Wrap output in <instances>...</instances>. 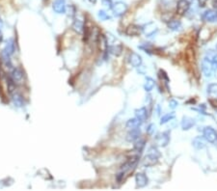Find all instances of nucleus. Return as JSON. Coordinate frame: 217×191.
<instances>
[{
	"instance_id": "f257e3e1",
	"label": "nucleus",
	"mask_w": 217,
	"mask_h": 191,
	"mask_svg": "<svg viewBox=\"0 0 217 191\" xmlns=\"http://www.w3.org/2000/svg\"><path fill=\"white\" fill-rule=\"evenodd\" d=\"M202 71L206 77H210L213 73V63L208 58L205 57L202 61Z\"/></svg>"
},
{
	"instance_id": "f03ea898",
	"label": "nucleus",
	"mask_w": 217,
	"mask_h": 191,
	"mask_svg": "<svg viewBox=\"0 0 217 191\" xmlns=\"http://www.w3.org/2000/svg\"><path fill=\"white\" fill-rule=\"evenodd\" d=\"M203 135H204V138H205L206 141H208L209 143H215L216 142L217 133L212 127L210 126L205 127L203 130Z\"/></svg>"
},
{
	"instance_id": "7ed1b4c3",
	"label": "nucleus",
	"mask_w": 217,
	"mask_h": 191,
	"mask_svg": "<svg viewBox=\"0 0 217 191\" xmlns=\"http://www.w3.org/2000/svg\"><path fill=\"white\" fill-rule=\"evenodd\" d=\"M112 11H113L114 15L117 17H120V16H122V15H124L127 11V9H128V7H127V5L126 3H124V2H117V3L113 4V6H112Z\"/></svg>"
},
{
	"instance_id": "20e7f679",
	"label": "nucleus",
	"mask_w": 217,
	"mask_h": 191,
	"mask_svg": "<svg viewBox=\"0 0 217 191\" xmlns=\"http://www.w3.org/2000/svg\"><path fill=\"white\" fill-rule=\"evenodd\" d=\"M23 72L20 68H14L11 71V78L16 83V85L17 84H21L23 82Z\"/></svg>"
},
{
	"instance_id": "39448f33",
	"label": "nucleus",
	"mask_w": 217,
	"mask_h": 191,
	"mask_svg": "<svg viewBox=\"0 0 217 191\" xmlns=\"http://www.w3.org/2000/svg\"><path fill=\"white\" fill-rule=\"evenodd\" d=\"M170 142V134L169 132H163L161 134H158L155 138V143L157 146L166 147Z\"/></svg>"
},
{
	"instance_id": "423d86ee",
	"label": "nucleus",
	"mask_w": 217,
	"mask_h": 191,
	"mask_svg": "<svg viewBox=\"0 0 217 191\" xmlns=\"http://www.w3.org/2000/svg\"><path fill=\"white\" fill-rule=\"evenodd\" d=\"M190 3L186 0H178L177 4V14L180 16H183L189 10Z\"/></svg>"
},
{
	"instance_id": "0eeeda50",
	"label": "nucleus",
	"mask_w": 217,
	"mask_h": 191,
	"mask_svg": "<svg viewBox=\"0 0 217 191\" xmlns=\"http://www.w3.org/2000/svg\"><path fill=\"white\" fill-rule=\"evenodd\" d=\"M141 33H142V27L138 26V25L136 24H130L126 29V34L129 37L139 36Z\"/></svg>"
},
{
	"instance_id": "6e6552de",
	"label": "nucleus",
	"mask_w": 217,
	"mask_h": 191,
	"mask_svg": "<svg viewBox=\"0 0 217 191\" xmlns=\"http://www.w3.org/2000/svg\"><path fill=\"white\" fill-rule=\"evenodd\" d=\"M128 61L129 64L134 68H138L142 64V57L139 54L135 52H130L128 56Z\"/></svg>"
},
{
	"instance_id": "1a4fd4ad",
	"label": "nucleus",
	"mask_w": 217,
	"mask_h": 191,
	"mask_svg": "<svg viewBox=\"0 0 217 191\" xmlns=\"http://www.w3.org/2000/svg\"><path fill=\"white\" fill-rule=\"evenodd\" d=\"M158 162V156L152 154H148L143 159V165L146 167L154 166Z\"/></svg>"
},
{
	"instance_id": "9d476101",
	"label": "nucleus",
	"mask_w": 217,
	"mask_h": 191,
	"mask_svg": "<svg viewBox=\"0 0 217 191\" xmlns=\"http://www.w3.org/2000/svg\"><path fill=\"white\" fill-rule=\"evenodd\" d=\"M142 32L147 37H150L157 32V26L154 23H152V22H150V23L145 25L144 27H142Z\"/></svg>"
},
{
	"instance_id": "9b49d317",
	"label": "nucleus",
	"mask_w": 217,
	"mask_h": 191,
	"mask_svg": "<svg viewBox=\"0 0 217 191\" xmlns=\"http://www.w3.org/2000/svg\"><path fill=\"white\" fill-rule=\"evenodd\" d=\"M135 182H136V187L143 188L148 184V178L147 176L143 173H138L135 176Z\"/></svg>"
},
{
	"instance_id": "f8f14e48",
	"label": "nucleus",
	"mask_w": 217,
	"mask_h": 191,
	"mask_svg": "<svg viewBox=\"0 0 217 191\" xmlns=\"http://www.w3.org/2000/svg\"><path fill=\"white\" fill-rule=\"evenodd\" d=\"M203 19L208 22L217 21V13L215 10H206L203 14Z\"/></svg>"
},
{
	"instance_id": "ddd939ff",
	"label": "nucleus",
	"mask_w": 217,
	"mask_h": 191,
	"mask_svg": "<svg viewBox=\"0 0 217 191\" xmlns=\"http://www.w3.org/2000/svg\"><path fill=\"white\" fill-rule=\"evenodd\" d=\"M53 10L57 14H64L66 12V2L65 0H55L52 5Z\"/></svg>"
},
{
	"instance_id": "4468645a",
	"label": "nucleus",
	"mask_w": 217,
	"mask_h": 191,
	"mask_svg": "<svg viewBox=\"0 0 217 191\" xmlns=\"http://www.w3.org/2000/svg\"><path fill=\"white\" fill-rule=\"evenodd\" d=\"M140 135H141V131H140L139 127L130 129V131L126 135V140L128 142H135L136 140H138L140 138Z\"/></svg>"
},
{
	"instance_id": "2eb2a0df",
	"label": "nucleus",
	"mask_w": 217,
	"mask_h": 191,
	"mask_svg": "<svg viewBox=\"0 0 217 191\" xmlns=\"http://www.w3.org/2000/svg\"><path fill=\"white\" fill-rule=\"evenodd\" d=\"M107 51H109V53H111L112 55L114 56H120L122 52V47L121 44H117L113 45H109L108 48H107Z\"/></svg>"
},
{
	"instance_id": "dca6fc26",
	"label": "nucleus",
	"mask_w": 217,
	"mask_h": 191,
	"mask_svg": "<svg viewBox=\"0 0 217 191\" xmlns=\"http://www.w3.org/2000/svg\"><path fill=\"white\" fill-rule=\"evenodd\" d=\"M195 124V120L190 117H183L182 121V128L183 130H188Z\"/></svg>"
},
{
	"instance_id": "f3484780",
	"label": "nucleus",
	"mask_w": 217,
	"mask_h": 191,
	"mask_svg": "<svg viewBox=\"0 0 217 191\" xmlns=\"http://www.w3.org/2000/svg\"><path fill=\"white\" fill-rule=\"evenodd\" d=\"M2 58H3V64H4L5 68L9 71H12L14 68H13V64L11 61V55L8 54L4 49H3V51H2Z\"/></svg>"
},
{
	"instance_id": "a211bd4d",
	"label": "nucleus",
	"mask_w": 217,
	"mask_h": 191,
	"mask_svg": "<svg viewBox=\"0 0 217 191\" xmlns=\"http://www.w3.org/2000/svg\"><path fill=\"white\" fill-rule=\"evenodd\" d=\"M141 123H142L141 120H139L138 118L135 117V118H133V119H129L128 121L126 122V126L127 129H129L130 130V129H133V128H137V127H139Z\"/></svg>"
},
{
	"instance_id": "6ab92c4d",
	"label": "nucleus",
	"mask_w": 217,
	"mask_h": 191,
	"mask_svg": "<svg viewBox=\"0 0 217 191\" xmlns=\"http://www.w3.org/2000/svg\"><path fill=\"white\" fill-rule=\"evenodd\" d=\"M11 96H12V100H13V102H14L15 105L19 106V107L23 105V98H22L21 95H20L17 91H16L15 93H13L11 95Z\"/></svg>"
},
{
	"instance_id": "aec40b11",
	"label": "nucleus",
	"mask_w": 217,
	"mask_h": 191,
	"mask_svg": "<svg viewBox=\"0 0 217 191\" xmlns=\"http://www.w3.org/2000/svg\"><path fill=\"white\" fill-rule=\"evenodd\" d=\"M167 26L170 30H172V31H178V30H180V28H182V22H180V20L173 19L168 21Z\"/></svg>"
},
{
	"instance_id": "412c9836",
	"label": "nucleus",
	"mask_w": 217,
	"mask_h": 191,
	"mask_svg": "<svg viewBox=\"0 0 217 191\" xmlns=\"http://www.w3.org/2000/svg\"><path fill=\"white\" fill-rule=\"evenodd\" d=\"M135 116L136 118H138L141 121H145L148 117V111L145 107H141L139 109H136L135 110Z\"/></svg>"
},
{
	"instance_id": "4be33fe9",
	"label": "nucleus",
	"mask_w": 217,
	"mask_h": 191,
	"mask_svg": "<svg viewBox=\"0 0 217 191\" xmlns=\"http://www.w3.org/2000/svg\"><path fill=\"white\" fill-rule=\"evenodd\" d=\"M84 22L82 21V20L80 19H75V21H73V30H75V32L79 33V34H81V33L83 32L84 30Z\"/></svg>"
},
{
	"instance_id": "5701e85b",
	"label": "nucleus",
	"mask_w": 217,
	"mask_h": 191,
	"mask_svg": "<svg viewBox=\"0 0 217 191\" xmlns=\"http://www.w3.org/2000/svg\"><path fill=\"white\" fill-rule=\"evenodd\" d=\"M192 144H193L194 148H195V149H197V150L203 149V148L206 146L205 141H204V139L201 138V137H196V138L193 140Z\"/></svg>"
},
{
	"instance_id": "b1692460",
	"label": "nucleus",
	"mask_w": 217,
	"mask_h": 191,
	"mask_svg": "<svg viewBox=\"0 0 217 191\" xmlns=\"http://www.w3.org/2000/svg\"><path fill=\"white\" fill-rule=\"evenodd\" d=\"M144 147H145V141L144 140H141V139H138L134 142V150L136 152H138L139 154H141L142 151L144 150Z\"/></svg>"
},
{
	"instance_id": "393cba45",
	"label": "nucleus",
	"mask_w": 217,
	"mask_h": 191,
	"mask_svg": "<svg viewBox=\"0 0 217 191\" xmlns=\"http://www.w3.org/2000/svg\"><path fill=\"white\" fill-rule=\"evenodd\" d=\"M4 50L6 51L8 54L12 55L13 53H14L15 51V44H14V41L13 40H9L8 42H7L6 45H5V48Z\"/></svg>"
},
{
	"instance_id": "a878e982",
	"label": "nucleus",
	"mask_w": 217,
	"mask_h": 191,
	"mask_svg": "<svg viewBox=\"0 0 217 191\" xmlns=\"http://www.w3.org/2000/svg\"><path fill=\"white\" fill-rule=\"evenodd\" d=\"M154 84H155V82H154V80L152 79V78L147 77L146 78V82H145V85H144L145 90H146L147 92L152 91L154 87Z\"/></svg>"
},
{
	"instance_id": "bb28decb",
	"label": "nucleus",
	"mask_w": 217,
	"mask_h": 191,
	"mask_svg": "<svg viewBox=\"0 0 217 191\" xmlns=\"http://www.w3.org/2000/svg\"><path fill=\"white\" fill-rule=\"evenodd\" d=\"M174 118H175V113H174V112H172V113H168L163 117H161V119H160V124H166L169 121H171V120H173Z\"/></svg>"
},
{
	"instance_id": "cd10ccee",
	"label": "nucleus",
	"mask_w": 217,
	"mask_h": 191,
	"mask_svg": "<svg viewBox=\"0 0 217 191\" xmlns=\"http://www.w3.org/2000/svg\"><path fill=\"white\" fill-rule=\"evenodd\" d=\"M208 93L212 96H217V84L216 83H213V84L208 85Z\"/></svg>"
},
{
	"instance_id": "c85d7f7f",
	"label": "nucleus",
	"mask_w": 217,
	"mask_h": 191,
	"mask_svg": "<svg viewBox=\"0 0 217 191\" xmlns=\"http://www.w3.org/2000/svg\"><path fill=\"white\" fill-rule=\"evenodd\" d=\"M158 76H159V78L162 81H165L166 83L169 82V77H168L167 73H166L163 70H160L159 72H158Z\"/></svg>"
},
{
	"instance_id": "c756f323",
	"label": "nucleus",
	"mask_w": 217,
	"mask_h": 191,
	"mask_svg": "<svg viewBox=\"0 0 217 191\" xmlns=\"http://www.w3.org/2000/svg\"><path fill=\"white\" fill-rule=\"evenodd\" d=\"M154 128H155L154 124H150L147 127V133L149 134V135H152V133L154 132Z\"/></svg>"
},
{
	"instance_id": "7c9ffc66",
	"label": "nucleus",
	"mask_w": 217,
	"mask_h": 191,
	"mask_svg": "<svg viewBox=\"0 0 217 191\" xmlns=\"http://www.w3.org/2000/svg\"><path fill=\"white\" fill-rule=\"evenodd\" d=\"M99 17L101 20H106V19H109V16L104 11H99Z\"/></svg>"
},
{
	"instance_id": "2f4dec72",
	"label": "nucleus",
	"mask_w": 217,
	"mask_h": 191,
	"mask_svg": "<svg viewBox=\"0 0 217 191\" xmlns=\"http://www.w3.org/2000/svg\"><path fill=\"white\" fill-rule=\"evenodd\" d=\"M103 4L104 5V6L109 7V8H112V6H113L111 0H103Z\"/></svg>"
},
{
	"instance_id": "473e14b6",
	"label": "nucleus",
	"mask_w": 217,
	"mask_h": 191,
	"mask_svg": "<svg viewBox=\"0 0 217 191\" xmlns=\"http://www.w3.org/2000/svg\"><path fill=\"white\" fill-rule=\"evenodd\" d=\"M177 105H178V102L176 100H171L170 101H169V106L171 108H176L177 107Z\"/></svg>"
},
{
	"instance_id": "72a5a7b5",
	"label": "nucleus",
	"mask_w": 217,
	"mask_h": 191,
	"mask_svg": "<svg viewBox=\"0 0 217 191\" xmlns=\"http://www.w3.org/2000/svg\"><path fill=\"white\" fill-rule=\"evenodd\" d=\"M206 2H208V0H198V4H199V6H200L201 8H203V7L206 6Z\"/></svg>"
},
{
	"instance_id": "f704fd0d",
	"label": "nucleus",
	"mask_w": 217,
	"mask_h": 191,
	"mask_svg": "<svg viewBox=\"0 0 217 191\" xmlns=\"http://www.w3.org/2000/svg\"><path fill=\"white\" fill-rule=\"evenodd\" d=\"M209 102L211 103V105H212L214 108L217 107V100H216V98H215V100H209Z\"/></svg>"
},
{
	"instance_id": "c9c22d12",
	"label": "nucleus",
	"mask_w": 217,
	"mask_h": 191,
	"mask_svg": "<svg viewBox=\"0 0 217 191\" xmlns=\"http://www.w3.org/2000/svg\"><path fill=\"white\" fill-rule=\"evenodd\" d=\"M213 72H214V75H215L216 78H217V65L216 66H213Z\"/></svg>"
},
{
	"instance_id": "e433bc0d",
	"label": "nucleus",
	"mask_w": 217,
	"mask_h": 191,
	"mask_svg": "<svg viewBox=\"0 0 217 191\" xmlns=\"http://www.w3.org/2000/svg\"><path fill=\"white\" fill-rule=\"evenodd\" d=\"M2 27H3V21H2V19H0V30L2 29Z\"/></svg>"
},
{
	"instance_id": "4c0bfd02",
	"label": "nucleus",
	"mask_w": 217,
	"mask_h": 191,
	"mask_svg": "<svg viewBox=\"0 0 217 191\" xmlns=\"http://www.w3.org/2000/svg\"><path fill=\"white\" fill-rule=\"evenodd\" d=\"M2 40H3V36H2V33H1V30H0V43L2 42Z\"/></svg>"
},
{
	"instance_id": "58836bf2",
	"label": "nucleus",
	"mask_w": 217,
	"mask_h": 191,
	"mask_svg": "<svg viewBox=\"0 0 217 191\" xmlns=\"http://www.w3.org/2000/svg\"><path fill=\"white\" fill-rule=\"evenodd\" d=\"M89 1L92 2V3H96V2L98 1V0H89Z\"/></svg>"
},
{
	"instance_id": "ea45409f",
	"label": "nucleus",
	"mask_w": 217,
	"mask_h": 191,
	"mask_svg": "<svg viewBox=\"0 0 217 191\" xmlns=\"http://www.w3.org/2000/svg\"><path fill=\"white\" fill-rule=\"evenodd\" d=\"M186 1H188V2H189V3H190V2L192 1V0H186Z\"/></svg>"
},
{
	"instance_id": "a19ab883",
	"label": "nucleus",
	"mask_w": 217,
	"mask_h": 191,
	"mask_svg": "<svg viewBox=\"0 0 217 191\" xmlns=\"http://www.w3.org/2000/svg\"><path fill=\"white\" fill-rule=\"evenodd\" d=\"M215 11H216V13H217V7H216V10H215Z\"/></svg>"
},
{
	"instance_id": "79ce46f5",
	"label": "nucleus",
	"mask_w": 217,
	"mask_h": 191,
	"mask_svg": "<svg viewBox=\"0 0 217 191\" xmlns=\"http://www.w3.org/2000/svg\"><path fill=\"white\" fill-rule=\"evenodd\" d=\"M216 50H217V45H216Z\"/></svg>"
},
{
	"instance_id": "37998d69",
	"label": "nucleus",
	"mask_w": 217,
	"mask_h": 191,
	"mask_svg": "<svg viewBox=\"0 0 217 191\" xmlns=\"http://www.w3.org/2000/svg\"><path fill=\"white\" fill-rule=\"evenodd\" d=\"M216 141H217V139H216Z\"/></svg>"
}]
</instances>
